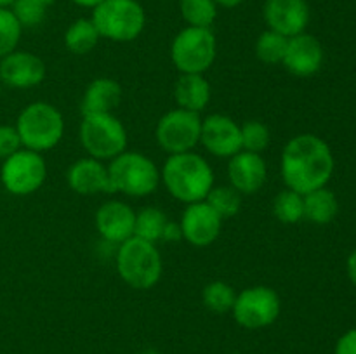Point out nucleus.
Returning a JSON list of instances; mask_svg holds the SVG:
<instances>
[{"label": "nucleus", "instance_id": "2eb2a0df", "mask_svg": "<svg viewBox=\"0 0 356 354\" xmlns=\"http://www.w3.org/2000/svg\"><path fill=\"white\" fill-rule=\"evenodd\" d=\"M45 78V62L28 51H14L0 59V80L13 89H31Z\"/></svg>", "mask_w": 356, "mask_h": 354}, {"label": "nucleus", "instance_id": "412c9836", "mask_svg": "<svg viewBox=\"0 0 356 354\" xmlns=\"http://www.w3.org/2000/svg\"><path fill=\"white\" fill-rule=\"evenodd\" d=\"M212 90L204 75L197 73H181L174 85V99L183 110L200 113L211 103Z\"/></svg>", "mask_w": 356, "mask_h": 354}, {"label": "nucleus", "instance_id": "a211bd4d", "mask_svg": "<svg viewBox=\"0 0 356 354\" xmlns=\"http://www.w3.org/2000/svg\"><path fill=\"white\" fill-rule=\"evenodd\" d=\"M229 186L240 194H254L264 186L268 179L266 162L261 155L250 151H240L228 162Z\"/></svg>", "mask_w": 356, "mask_h": 354}, {"label": "nucleus", "instance_id": "423d86ee", "mask_svg": "<svg viewBox=\"0 0 356 354\" xmlns=\"http://www.w3.org/2000/svg\"><path fill=\"white\" fill-rule=\"evenodd\" d=\"M92 23L101 38L111 42H132L143 33L146 14L138 0H103L92 9Z\"/></svg>", "mask_w": 356, "mask_h": 354}, {"label": "nucleus", "instance_id": "dca6fc26", "mask_svg": "<svg viewBox=\"0 0 356 354\" xmlns=\"http://www.w3.org/2000/svg\"><path fill=\"white\" fill-rule=\"evenodd\" d=\"M136 212L125 201H104L96 212V228L101 238L111 245H120L134 236Z\"/></svg>", "mask_w": 356, "mask_h": 354}, {"label": "nucleus", "instance_id": "6e6552de", "mask_svg": "<svg viewBox=\"0 0 356 354\" xmlns=\"http://www.w3.org/2000/svg\"><path fill=\"white\" fill-rule=\"evenodd\" d=\"M218 40L211 28L186 26L170 44V59L179 73L204 75L216 61Z\"/></svg>", "mask_w": 356, "mask_h": 354}, {"label": "nucleus", "instance_id": "c9c22d12", "mask_svg": "<svg viewBox=\"0 0 356 354\" xmlns=\"http://www.w3.org/2000/svg\"><path fill=\"white\" fill-rule=\"evenodd\" d=\"M346 271H348V278H350L351 283L356 287V248L350 253V257H348Z\"/></svg>", "mask_w": 356, "mask_h": 354}, {"label": "nucleus", "instance_id": "a19ab883", "mask_svg": "<svg viewBox=\"0 0 356 354\" xmlns=\"http://www.w3.org/2000/svg\"><path fill=\"white\" fill-rule=\"evenodd\" d=\"M232 354H240V353H232Z\"/></svg>", "mask_w": 356, "mask_h": 354}, {"label": "nucleus", "instance_id": "c756f323", "mask_svg": "<svg viewBox=\"0 0 356 354\" xmlns=\"http://www.w3.org/2000/svg\"><path fill=\"white\" fill-rule=\"evenodd\" d=\"M240 130H242L243 151L257 153V155L266 151L271 142V132L266 124L259 120H249L240 125Z\"/></svg>", "mask_w": 356, "mask_h": 354}, {"label": "nucleus", "instance_id": "20e7f679", "mask_svg": "<svg viewBox=\"0 0 356 354\" xmlns=\"http://www.w3.org/2000/svg\"><path fill=\"white\" fill-rule=\"evenodd\" d=\"M115 262L122 280L136 290L153 288L162 278L163 262L155 243L136 236L118 245Z\"/></svg>", "mask_w": 356, "mask_h": 354}, {"label": "nucleus", "instance_id": "72a5a7b5", "mask_svg": "<svg viewBox=\"0 0 356 354\" xmlns=\"http://www.w3.org/2000/svg\"><path fill=\"white\" fill-rule=\"evenodd\" d=\"M336 354H356V328L348 330L336 344Z\"/></svg>", "mask_w": 356, "mask_h": 354}, {"label": "nucleus", "instance_id": "4c0bfd02", "mask_svg": "<svg viewBox=\"0 0 356 354\" xmlns=\"http://www.w3.org/2000/svg\"><path fill=\"white\" fill-rule=\"evenodd\" d=\"M73 3H76V6L80 7H86V9H94V7L99 6L103 0H72Z\"/></svg>", "mask_w": 356, "mask_h": 354}, {"label": "nucleus", "instance_id": "e433bc0d", "mask_svg": "<svg viewBox=\"0 0 356 354\" xmlns=\"http://www.w3.org/2000/svg\"><path fill=\"white\" fill-rule=\"evenodd\" d=\"M218 7H225V9H235L238 7L243 0H214Z\"/></svg>", "mask_w": 356, "mask_h": 354}, {"label": "nucleus", "instance_id": "9d476101", "mask_svg": "<svg viewBox=\"0 0 356 354\" xmlns=\"http://www.w3.org/2000/svg\"><path fill=\"white\" fill-rule=\"evenodd\" d=\"M280 309L282 302L277 292L264 285H256L236 294L232 312L243 328L261 330L277 321Z\"/></svg>", "mask_w": 356, "mask_h": 354}, {"label": "nucleus", "instance_id": "4be33fe9", "mask_svg": "<svg viewBox=\"0 0 356 354\" xmlns=\"http://www.w3.org/2000/svg\"><path fill=\"white\" fill-rule=\"evenodd\" d=\"M302 200H305V219H308L313 224H329L339 212L336 194L327 187H320V189L302 194Z\"/></svg>", "mask_w": 356, "mask_h": 354}, {"label": "nucleus", "instance_id": "c85d7f7f", "mask_svg": "<svg viewBox=\"0 0 356 354\" xmlns=\"http://www.w3.org/2000/svg\"><path fill=\"white\" fill-rule=\"evenodd\" d=\"M221 219H229L236 215L242 207V194L233 186H214L205 198Z\"/></svg>", "mask_w": 356, "mask_h": 354}, {"label": "nucleus", "instance_id": "7ed1b4c3", "mask_svg": "<svg viewBox=\"0 0 356 354\" xmlns=\"http://www.w3.org/2000/svg\"><path fill=\"white\" fill-rule=\"evenodd\" d=\"M14 127L23 148L44 153L61 142L65 135V118L54 104L35 101L21 110Z\"/></svg>", "mask_w": 356, "mask_h": 354}, {"label": "nucleus", "instance_id": "f704fd0d", "mask_svg": "<svg viewBox=\"0 0 356 354\" xmlns=\"http://www.w3.org/2000/svg\"><path fill=\"white\" fill-rule=\"evenodd\" d=\"M181 238H183V235H181V226L172 221L167 222L165 229H163V236H162L163 242H176V239H181Z\"/></svg>", "mask_w": 356, "mask_h": 354}, {"label": "nucleus", "instance_id": "1a4fd4ad", "mask_svg": "<svg viewBox=\"0 0 356 354\" xmlns=\"http://www.w3.org/2000/svg\"><path fill=\"white\" fill-rule=\"evenodd\" d=\"M47 177V165L42 153L21 148L7 156L0 167V180L14 196H28L42 187Z\"/></svg>", "mask_w": 356, "mask_h": 354}, {"label": "nucleus", "instance_id": "39448f33", "mask_svg": "<svg viewBox=\"0 0 356 354\" xmlns=\"http://www.w3.org/2000/svg\"><path fill=\"white\" fill-rule=\"evenodd\" d=\"M111 191L143 198L153 194L160 184V170L152 158L138 151L120 153L108 165Z\"/></svg>", "mask_w": 356, "mask_h": 354}, {"label": "nucleus", "instance_id": "5701e85b", "mask_svg": "<svg viewBox=\"0 0 356 354\" xmlns=\"http://www.w3.org/2000/svg\"><path fill=\"white\" fill-rule=\"evenodd\" d=\"M99 38L101 35L97 28L94 26L92 19H86V17L73 21L68 26V30L65 31L66 49L76 56L89 54L99 44Z\"/></svg>", "mask_w": 356, "mask_h": 354}, {"label": "nucleus", "instance_id": "a878e982", "mask_svg": "<svg viewBox=\"0 0 356 354\" xmlns=\"http://www.w3.org/2000/svg\"><path fill=\"white\" fill-rule=\"evenodd\" d=\"M235 298L236 292L226 281H212V283L205 285L202 290V302L209 311L216 312V314H225V312L232 311Z\"/></svg>", "mask_w": 356, "mask_h": 354}, {"label": "nucleus", "instance_id": "f3484780", "mask_svg": "<svg viewBox=\"0 0 356 354\" xmlns=\"http://www.w3.org/2000/svg\"><path fill=\"white\" fill-rule=\"evenodd\" d=\"M289 73L301 78H308L320 71L323 65V47L316 37L309 33H299L289 38L287 51H285L284 61Z\"/></svg>", "mask_w": 356, "mask_h": 354}, {"label": "nucleus", "instance_id": "9b49d317", "mask_svg": "<svg viewBox=\"0 0 356 354\" xmlns=\"http://www.w3.org/2000/svg\"><path fill=\"white\" fill-rule=\"evenodd\" d=\"M200 113L176 108L163 115L155 128V137L160 148L169 155L191 151L200 142Z\"/></svg>", "mask_w": 356, "mask_h": 354}, {"label": "nucleus", "instance_id": "f03ea898", "mask_svg": "<svg viewBox=\"0 0 356 354\" xmlns=\"http://www.w3.org/2000/svg\"><path fill=\"white\" fill-rule=\"evenodd\" d=\"M160 180L170 196L190 205L207 198L214 187V172L204 156L186 151L169 155L160 172Z\"/></svg>", "mask_w": 356, "mask_h": 354}, {"label": "nucleus", "instance_id": "bb28decb", "mask_svg": "<svg viewBox=\"0 0 356 354\" xmlns=\"http://www.w3.org/2000/svg\"><path fill=\"white\" fill-rule=\"evenodd\" d=\"M273 212L278 221L284 222V224H298L301 219H305V200H302V194L285 187L284 191H280L275 196Z\"/></svg>", "mask_w": 356, "mask_h": 354}, {"label": "nucleus", "instance_id": "ddd939ff", "mask_svg": "<svg viewBox=\"0 0 356 354\" xmlns=\"http://www.w3.org/2000/svg\"><path fill=\"white\" fill-rule=\"evenodd\" d=\"M200 142L211 155L232 158L233 155L242 151V130L228 115H209L205 120H202Z\"/></svg>", "mask_w": 356, "mask_h": 354}, {"label": "nucleus", "instance_id": "58836bf2", "mask_svg": "<svg viewBox=\"0 0 356 354\" xmlns=\"http://www.w3.org/2000/svg\"><path fill=\"white\" fill-rule=\"evenodd\" d=\"M16 0H0V9H10Z\"/></svg>", "mask_w": 356, "mask_h": 354}, {"label": "nucleus", "instance_id": "f8f14e48", "mask_svg": "<svg viewBox=\"0 0 356 354\" xmlns=\"http://www.w3.org/2000/svg\"><path fill=\"white\" fill-rule=\"evenodd\" d=\"M181 235L197 248L212 245L221 235L222 219L207 201L190 203L181 215Z\"/></svg>", "mask_w": 356, "mask_h": 354}, {"label": "nucleus", "instance_id": "cd10ccee", "mask_svg": "<svg viewBox=\"0 0 356 354\" xmlns=\"http://www.w3.org/2000/svg\"><path fill=\"white\" fill-rule=\"evenodd\" d=\"M289 38L273 30H266L257 37L256 56L259 61L266 65H282L285 51H287Z\"/></svg>", "mask_w": 356, "mask_h": 354}, {"label": "nucleus", "instance_id": "4468645a", "mask_svg": "<svg viewBox=\"0 0 356 354\" xmlns=\"http://www.w3.org/2000/svg\"><path fill=\"white\" fill-rule=\"evenodd\" d=\"M263 16L268 30L292 38L305 33L309 23V6L306 0H266Z\"/></svg>", "mask_w": 356, "mask_h": 354}, {"label": "nucleus", "instance_id": "aec40b11", "mask_svg": "<svg viewBox=\"0 0 356 354\" xmlns=\"http://www.w3.org/2000/svg\"><path fill=\"white\" fill-rule=\"evenodd\" d=\"M122 101V85L113 78H101L92 80L87 85L86 92L80 103V111L82 115L94 113H113L115 108Z\"/></svg>", "mask_w": 356, "mask_h": 354}, {"label": "nucleus", "instance_id": "f257e3e1", "mask_svg": "<svg viewBox=\"0 0 356 354\" xmlns=\"http://www.w3.org/2000/svg\"><path fill=\"white\" fill-rule=\"evenodd\" d=\"M285 186L299 194L325 187L334 174L330 146L315 134H299L285 144L280 158Z\"/></svg>", "mask_w": 356, "mask_h": 354}, {"label": "nucleus", "instance_id": "2f4dec72", "mask_svg": "<svg viewBox=\"0 0 356 354\" xmlns=\"http://www.w3.org/2000/svg\"><path fill=\"white\" fill-rule=\"evenodd\" d=\"M10 10L23 28L38 26L44 23L47 14V9L35 0H16Z\"/></svg>", "mask_w": 356, "mask_h": 354}, {"label": "nucleus", "instance_id": "7c9ffc66", "mask_svg": "<svg viewBox=\"0 0 356 354\" xmlns=\"http://www.w3.org/2000/svg\"><path fill=\"white\" fill-rule=\"evenodd\" d=\"M23 26L10 9H0V59L16 51Z\"/></svg>", "mask_w": 356, "mask_h": 354}, {"label": "nucleus", "instance_id": "6ab92c4d", "mask_svg": "<svg viewBox=\"0 0 356 354\" xmlns=\"http://www.w3.org/2000/svg\"><path fill=\"white\" fill-rule=\"evenodd\" d=\"M68 186L75 193L83 196H92L97 193H113L108 176V167L101 160L87 156L72 163L66 174Z\"/></svg>", "mask_w": 356, "mask_h": 354}, {"label": "nucleus", "instance_id": "ea45409f", "mask_svg": "<svg viewBox=\"0 0 356 354\" xmlns=\"http://www.w3.org/2000/svg\"><path fill=\"white\" fill-rule=\"evenodd\" d=\"M35 2H38V3H40V6H44L45 9H49V7H51L52 3L56 2V0H35Z\"/></svg>", "mask_w": 356, "mask_h": 354}, {"label": "nucleus", "instance_id": "b1692460", "mask_svg": "<svg viewBox=\"0 0 356 354\" xmlns=\"http://www.w3.org/2000/svg\"><path fill=\"white\" fill-rule=\"evenodd\" d=\"M167 222H169V219H167V215L163 214L160 208H141V210L136 214L134 236L149 243L160 242L163 236V229H165Z\"/></svg>", "mask_w": 356, "mask_h": 354}, {"label": "nucleus", "instance_id": "0eeeda50", "mask_svg": "<svg viewBox=\"0 0 356 354\" xmlns=\"http://www.w3.org/2000/svg\"><path fill=\"white\" fill-rule=\"evenodd\" d=\"M127 130L113 113L83 115L80 124V142L92 158L113 160L127 149Z\"/></svg>", "mask_w": 356, "mask_h": 354}, {"label": "nucleus", "instance_id": "473e14b6", "mask_svg": "<svg viewBox=\"0 0 356 354\" xmlns=\"http://www.w3.org/2000/svg\"><path fill=\"white\" fill-rule=\"evenodd\" d=\"M23 148L19 134L13 125H0V158L6 160L7 156L14 155L17 149Z\"/></svg>", "mask_w": 356, "mask_h": 354}, {"label": "nucleus", "instance_id": "393cba45", "mask_svg": "<svg viewBox=\"0 0 356 354\" xmlns=\"http://www.w3.org/2000/svg\"><path fill=\"white\" fill-rule=\"evenodd\" d=\"M179 10L188 26L211 28L218 17L214 0H179Z\"/></svg>", "mask_w": 356, "mask_h": 354}]
</instances>
